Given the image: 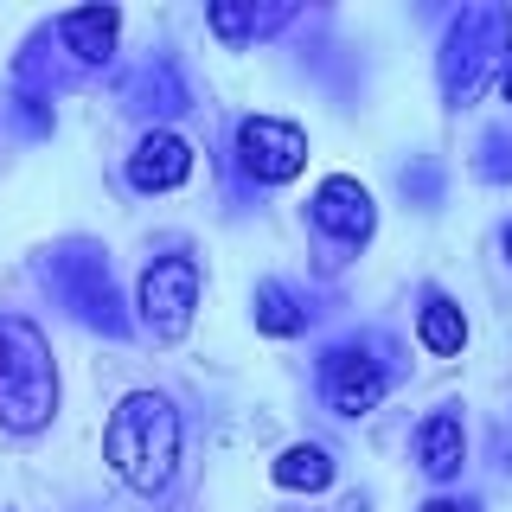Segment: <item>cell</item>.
I'll return each mask as SVG.
<instances>
[{
    "label": "cell",
    "instance_id": "23",
    "mask_svg": "<svg viewBox=\"0 0 512 512\" xmlns=\"http://www.w3.org/2000/svg\"><path fill=\"white\" fill-rule=\"evenodd\" d=\"M500 263H506V269H512V218H506V224H500Z\"/></svg>",
    "mask_w": 512,
    "mask_h": 512
},
{
    "label": "cell",
    "instance_id": "18",
    "mask_svg": "<svg viewBox=\"0 0 512 512\" xmlns=\"http://www.w3.org/2000/svg\"><path fill=\"white\" fill-rule=\"evenodd\" d=\"M397 192H404L410 212H442V199H448V167H442L436 154H410L404 167H397Z\"/></svg>",
    "mask_w": 512,
    "mask_h": 512
},
{
    "label": "cell",
    "instance_id": "21",
    "mask_svg": "<svg viewBox=\"0 0 512 512\" xmlns=\"http://www.w3.org/2000/svg\"><path fill=\"white\" fill-rule=\"evenodd\" d=\"M416 512H487V500H480V493H461V487H442V493H429Z\"/></svg>",
    "mask_w": 512,
    "mask_h": 512
},
{
    "label": "cell",
    "instance_id": "13",
    "mask_svg": "<svg viewBox=\"0 0 512 512\" xmlns=\"http://www.w3.org/2000/svg\"><path fill=\"white\" fill-rule=\"evenodd\" d=\"M308 20L301 0H212L205 7V32L224 45V52H250V45H269L282 32H295Z\"/></svg>",
    "mask_w": 512,
    "mask_h": 512
},
{
    "label": "cell",
    "instance_id": "3",
    "mask_svg": "<svg viewBox=\"0 0 512 512\" xmlns=\"http://www.w3.org/2000/svg\"><path fill=\"white\" fill-rule=\"evenodd\" d=\"M64 410V378L45 327L20 308H0V436L39 442Z\"/></svg>",
    "mask_w": 512,
    "mask_h": 512
},
{
    "label": "cell",
    "instance_id": "14",
    "mask_svg": "<svg viewBox=\"0 0 512 512\" xmlns=\"http://www.w3.org/2000/svg\"><path fill=\"white\" fill-rule=\"evenodd\" d=\"M320 295L288 276H263L250 288V327L263 333V340H308V333L320 327Z\"/></svg>",
    "mask_w": 512,
    "mask_h": 512
},
{
    "label": "cell",
    "instance_id": "8",
    "mask_svg": "<svg viewBox=\"0 0 512 512\" xmlns=\"http://www.w3.org/2000/svg\"><path fill=\"white\" fill-rule=\"evenodd\" d=\"M301 224L320 244V263H352V256L372 250L378 237V192L359 180V173H320L308 205H301Z\"/></svg>",
    "mask_w": 512,
    "mask_h": 512
},
{
    "label": "cell",
    "instance_id": "19",
    "mask_svg": "<svg viewBox=\"0 0 512 512\" xmlns=\"http://www.w3.org/2000/svg\"><path fill=\"white\" fill-rule=\"evenodd\" d=\"M7 122L20 128V141H52L58 109H52V96H39V90H7Z\"/></svg>",
    "mask_w": 512,
    "mask_h": 512
},
{
    "label": "cell",
    "instance_id": "11",
    "mask_svg": "<svg viewBox=\"0 0 512 512\" xmlns=\"http://www.w3.org/2000/svg\"><path fill=\"white\" fill-rule=\"evenodd\" d=\"M192 167H199V148L180 128H141L135 148L122 154V186L135 199H167V192H180L192 180Z\"/></svg>",
    "mask_w": 512,
    "mask_h": 512
},
{
    "label": "cell",
    "instance_id": "5",
    "mask_svg": "<svg viewBox=\"0 0 512 512\" xmlns=\"http://www.w3.org/2000/svg\"><path fill=\"white\" fill-rule=\"evenodd\" d=\"M512 58V7L500 0H474V7H455L436 39V90H442V109H474L480 96L500 84Z\"/></svg>",
    "mask_w": 512,
    "mask_h": 512
},
{
    "label": "cell",
    "instance_id": "4",
    "mask_svg": "<svg viewBox=\"0 0 512 512\" xmlns=\"http://www.w3.org/2000/svg\"><path fill=\"white\" fill-rule=\"evenodd\" d=\"M404 384V346L384 327H352L314 352V397L327 416L359 423Z\"/></svg>",
    "mask_w": 512,
    "mask_h": 512
},
{
    "label": "cell",
    "instance_id": "9",
    "mask_svg": "<svg viewBox=\"0 0 512 512\" xmlns=\"http://www.w3.org/2000/svg\"><path fill=\"white\" fill-rule=\"evenodd\" d=\"M192 109H199V84L186 77L180 52H167V45H154V52L122 77V116H135L141 128H173L180 116H192Z\"/></svg>",
    "mask_w": 512,
    "mask_h": 512
},
{
    "label": "cell",
    "instance_id": "15",
    "mask_svg": "<svg viewBox=\"0 0 512 512\" xmlns=\"http://www.w3.org/2000/svg\"><path fill=\"white\" fill-rule=\"evenodd\" d=\"M269 487H276V493H295V500H320V493L340 487V455H333L327 442L301 436V442L276 448V461H269Z\"/></svg>",
    "mask_w": 512,
    "mask_h": 512
},
{
    "label": "cell",
    "instance_id": "2",
    "mask_svg": "<svg viewBox=\"0 0 512 512\" xmlns=\"http://www.w3.org/2000/svg\"><path fill=\"white\" fill-rule=\"evenodd\" d=\"M32 282L64 320H77L96 340H135V314H128V295L116 282L109 244H96L84 231L52 237V244L32 250Z\"/></svg>",
    "mask_w": 512,
    "mask_h": 512
},
{
    "label": "cell",
    "instance_id": "7",
    "mask_svg": "<svg viewBox=\"0 0 512 512\" xmlns=\"http://www.w3.org/2000/svg\"><path fill=\"white\" fill-rule=\"evenodd\" d=\"M224 173H231V199H263L308 173V128L295 116H269L250 109L224 128Z\"/></svg>",
    "mask_w": 512,
    "mask_h": 512
},
{
    "label": "cell",
    "instance_id": "20",
    "mask_svg": "<svg viewBox=\"0 0 512 512\" xmlns=\"http://www.w3.org/2000/svg\"><path fill=\"white\" fill-rule=\"evenodd\" d=\"M474 180L480 186H512V128H480V141H474Z\"/></svg>",
    "mask_w": 512,
    "mask_h": 512
},
{
    "label": "cell",
    "instance_id": "16",
    "mask_svg": "<svg viewBox=\"0 0 512 512\" xmlns=\"http://www.w3.org/2000/svg\"><path fill=\"white\" fill-rule=\"evenodd\" d=\"M468 340H474L468 308H461L442 282H423V288H416V346H423L429 359H461Z\"/></svg>",
    "mask_w": 512,
    "mask_h": 512
},
{
    "label": "cell",
    "instance_id": "22",
    "mask_svg": "<svg viewBox=\"0 0 512 512\" xmlns=\"http://www.w3.org/2000/svg\"><path fill=\"white\" fill-rule=\"evenodd\" d=\"M487 461L500 474H512V416H500V423H493V436H487Z\"/></svg>",
    "mask_w": 512,
    "mask_h": 512
},
{
    "label": "cell",
    "instance_id": "10",
    "mask_svg": "<svg viewBox=\"0 0 512 512\" xmlns=\"http://www.w3.org/2000/svg\"><path fill=\"white\" fill-rule=\"evenodd\" d=\"M45 32H52L58 58L71 64V77L84 84V77H103L122 52V7H109V0H96V7H64V13L45 20Z\"/></svg>",
    "mask_w": 512,
    "mask_h": 512
},
{
    "label": "cell",
    "instance_id": "17",
    "mask_svg": "<svg viewBox=\"0 0 512 512\" xmlns=\"http://www.w3.org/2000/svg\"><path fill=\"white\" fill-rule=\"evenodd\" d=\"M7 77H13V90H39V96H52V103H58V90H77V77H71V64L58 58V45H52V32H45V20L26 32V45L13 52Z\"/></svg>",
    "mask_w": 512,
    "mask_h": 512
},
{
    "label": "cell",
    "instance_id": "1",
    "mask_svg": "<svg viewBox=\"0 0 512 512\" xmlns=\"http://www.w3.org/2000/svg\"><path fill=\"white\" fill-rule=\"evenodd\" d=\"M103 461L116 474L122 493L135 500H167L180 487L186 468V416L173 391H154V384H135V391L116 397L103 423Z\"/></svg>",
    "mask_w": 512,
    "mask_h": 512
},
{
    "label": "cell",
    "instance_id": "12",
    "mask_svg": "<svg viewBox=\"0 0 512 512\" xmlns=\"http://www.w3.org/2000/svg\"><path fill=\"white\" fill-rule=\"evenodd\" d=\"M410 461H416V474H423V480H436V493L442 487H461V468H468V410H461L455 397L416 416Z\"/></svg>",
    "mask_w": 512,
    "mask_h": 512
},
{
    "label": "cell",
    "instance_id": "6",
    "mask_svg": "<svg viewBox=\"0 0 512 512\" xmlns=\"http://www.w3.org/2000/svg\"><path fill=\"white\" fill-rule=\"evenodd\" d=\"M205 301V256L186 244V237H167L141 256L135 295H128V314H135V333L154 346H180L199 320Z\"/></svg>",
    "mask_w": 512,
    "mask_h": 512
},
{
    "label": "cell",
    "instance_id": "24",
    "mask_svg": "<svg viewBox=\"0 0 512 512\" xmlns=\"http://www.w3.org/2000/svg\"><path fill=\"white\" fill-rule=\"evenodd\" d=\"M500 96L512 103V58H506V71H500Z\"/></svg>",
    "mask_w": 512,
    "mask_h": 512
}]
</instances>
